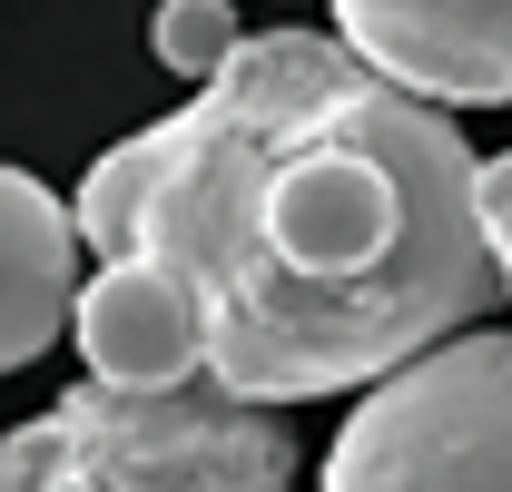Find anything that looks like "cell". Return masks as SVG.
Listing matches in <instances>:
<instances>
[{
    "mask_svg": "<svg viewBox=\"0 0 512 492\" xmlns=\"http://www.w3.org/2000/svg\"><path fill=\"white\" fill-rule=\"evenodd\" d=\"M69 217L99 266H158L207 325V384L266 414L375 394L503 296L463 128L325 30H256L178 119L119 138Z\"/></svg>",
    "mask_w": 512,
    "mask_h": 492,
    "instance_id": "6da1fadb",
    "label": "cell"
},
{
    "mask_svg": "<svg viewBox=\"0 0 512 492\" xmlns=\"http://www.w3.org/2000/svg\"><path fill=\"white\" fill-rule=\"evenodd\" d=\"M0 492H296V443L227 384H69L0 433Z\"/></svg>",
    "mask_w": 512,
    "mask_h": 492,
    "instance_id": "7a4b0ae2",
    "label": "cell"
},
{
    "mask_svg": "<svg viewBox=\"0 0 512 492\" xmlns=\"http://www.w3.org/2000/svg\"><path fill=\"white\" fill-rule=\"evenodd\" d=\"M316 492H512V335L473 325L345 414Z\"/></svg>",
    "mask_w": 512,
    "mask_h": 492,
    "instance_id": "3957f363",
    "label": "cell"
},
{
    "mask_svg": "<svg viewBox=\"0 0 512 492\" xmlns=\"http://www.w3.org/2000/svg\"><path fill=\"white\" fill-rule=\"evenodd\" d=\"M335 40L434 109L512 99V0H325Z\"/></svg>",
    "mask_w": 512,
    "mask_h": 492,
    "instance_id": "277c9868",
    "label": "cell"
},
{
    "mask_svg": "<svg viewBox=\"0 0 512 492\" xmlns=\"http://www.w3.org/2000/svg\"><path fill=\"white\" fill-rule=\"evenodd\" d=\"M69 335H79L89 384H138V394H158V384H197V374H207V325H197V306L158 266H138V256H109V266L79 286Z\"/></svg>",
    "mask_w": 512,
    "mask_h": 492,
    "instance_id": "5b68a950",
    "label": "cell"
},
{
    "mask_svg": "<svg viewBox=\"0 0 512 492\" xmlns=\"http://www.w3.org/2000/svg\"><path fill=\"white\" fill-rule=\"evenodd\" d=\"M79 306V217L69 197L0 158V374L40 365Z\"/></svg>",
    "mask_w": 512,
    "mask_h": 492,
    "instance_id": "8992f818",
    "label": "cell"
},
{
    "mask_svg": "<svg viewBox=\"0 0 512 492\" xmlns=\"http://www.w3.org/2000/svg\"><path fill=\"white\" fill-rule=\"evenodd\" d=\"M148 50L158 69H178V79H217V69L247 50V30H237V0H158L148 10Z\"/></svg>",
    "mask_w": 512,
    "mask_h": 492,
    "instance_id": "52a82bcc",
    "label": "cell"
},
{
    "mask_svg": "<svg viewBox=\"0 0 512 492\" xmlns=\"http://www.w3.org/2000/svg\"><path fill=\"white\" fill-rule=\"evenodd\" d=\"M483 246H493V276L512 296V158H483Z\"/></svg>",
    "mask_w": 512,
    "mask_h": 492,
    "instance_id": "ba28073f",
    "label": "cell"
}]
</instances>
